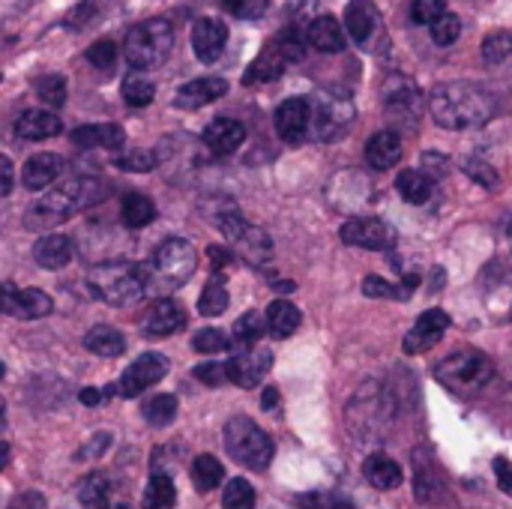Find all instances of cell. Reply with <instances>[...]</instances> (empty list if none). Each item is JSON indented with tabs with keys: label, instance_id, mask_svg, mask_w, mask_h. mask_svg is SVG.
Here are the masks:
<instances>
[{
	"label": "cell",
	"instance_id": "28",
	"mask_svg": "<svg viewBox=\"0 0 512 509\" xmlns=\"http://www.w3.org/2000/svg\"><path fill=\"white\" fill-rule=\"evenodd\" d=\"M363 474H366V480H369L375 489H381V492H393V489H399V486L405 483V471H402L390 456H384V453L369 456L366 465H363Z\"/></svg>",
	"mask_w": 512,
	"mask_h": 509
},
{
	"label": "cell",
	"instance_id": "23",
	"mask_svg": "<svg viewBox=\"0 0 512 509\" xmlns=\"http://www.w3.org/2000/svg\"><path fill=\"white\" fill-rule=\"evenodd\" d=\"M306 42L315 48V51H324V54H339L345 48V30L342 24L336 21V15H318L309 27H306Z\"/></svg>",
	"mask_w": 512,
	"mask_h": 509
},
{
	"label": "cell",
	"instance_id": "33",
	"mask_svg": "<svg viewBox=\"0 0 512 509\" xmlns=\"http://www.w3.org/2000/svg\"><path fill=\"white\" fill-rule=\"evenodd\" d=\"M300 309L288 300H273L270 309H267V330L276 336V339H288L297 333L300 327Z\"/></svg>",
	"mask_w": 512,
	"mask_h": 509
},
{
	"label": "cell",
	"instance_id": "31",
	"mask_svg": "<svg viewBox=\"0 0 512 509\" xmlns=\"http://www.w3.org/2000/svg\"><path fill=\"white\" fill-rule=\"evenodd\" d=\"M396 189L408 204H426L435 192V180L420 168H408L396 177Z\"/></svg>",
	"mask_w": 512,
	"mask_h": 509
},
{
	"label": "cell",
	"instance_id": "60",
	"mask_svg": "<svg viewBox=\"0 0 512 509\" xmlns=\"http://www.w3.org/2000/svg\"><path fill=\"white\" fill-rule=\"evenodd\" d=\"M507 237H510V240H512V219H510V222H507Z\"/></svg>",
	"mask_w": 512,
	"mask_h": 509
},
{
	"label": "cell",
	"instance_id": "10",
	"mask_svg": "<svg viewBox=\"0 0 512 509\" xmlns=\"http://www.w3.org/2000/svg\"><path fill=\"white\" fill-rule=\"evenodd\" d=\"M312 102V132L309 138L315 141H336L348 132L354 120V105L348 96L339 93H318L309 99Z\"/></svg>",
	"mask_w": 512,
	"mask_h": 509
},
{
	"label": "cell",
	"instance_id": "17",
	"mask_svg": "<svg viewBox=\"0 0 512 509\" xmlns=\"http://www.w3.org/2000/svg\"><path fill=\"white\" fill-rule=\"evenodd\" d=\"M447 327H450V315L444 312V309H429V312H423L420 318H417V324L411 327V333L405 336V342H402V348H405V354H423V351H429V348H435L438 342H441V336L447 333Z\"/></svg>",
	"mask_w": 512,
	"mask_h": 509
},
{
	"label": "cell",
	"instance_id": "18",
	"mask_svg": "<svg viewBox=\"0 0 512 509\" xmlns=\"http://www.w3.org/2000/svg\"><path fill=\"white\" fill-rule=\"evenodd\" d=\"M228 45V24L222 18H198L192 27V51L201 63H216Z\"/></svg>",
	"mask_w": 512,
	"mask_h": 509
},
{
	"label": "cell",
	"instance_id": "36",
	"mask_svg": "<svg viewBox=\"0 0 512 509\" xmlns=\"http://www.w3.org/2000/svg\"><path fill=\"white\" fill-rule=\"evenodd\" d=\"M177 504V489H174V480L168 474H153L147 489H144V509H174Z\"/></svg>",
	"mask_w": 512,
	"mask_h": 509
},
{
	"label": "cell",
	"instance_id": "24",
	"mask_svg": "<svg viewBox=\"0 0 512 509\" xmlns=\"http://www.w3.org/2000/svg\"><path fill=\"white\" fill-rule=\"evenodd\" d=\"M123 141H126V132L117 123H87V126L72 129V144L84 150H93V147L117 150L123 147Z\"/></svg>",
	"mask_w": 512,
	"mask_h": 509
},
{
	"label": "cell",
	"instance_id": "5",
	"mask_svg": "<svg viewBox=\"0 0 512 509\" xmlns=\"http://www.w3.org/2000/svg\"><path fill=\"white\" fill-rule=\"evenodd\" d=\"M435 378L450 393L468 396V393L483 390L495 378V363H492L489 354H483L477 348H462V351H453L450 357H444L435 366Z\"/></svg>",
	"mask_w": 512,
	"mask_h": 509
},
{
	"label": "cell",
	"instance_id": "12",
	"mask_svg": "<svg viewBox=\"0 0 512 509\" xmlns=\"http://www.w3.org/2000/svg\"><path fill=\"white\" fill-rule=\"evenodd\" d=\"M276 132L288 144H303L312 132V102L306 96H291L276 108Z\"/></svg>",
	"mask_w": 512,
	"mask_h": 509
},
{
	"label": "cell",
	"instance_id": "13",
	"mask_svg": "<svg viewBox=\"0 0 512 509\" xmlns=\"http://www.w3.org/2000/svg\"><path fill=\"white\" fill-rule=\"evenodd\" d=\"M342 240L348 246L372 249V252H387L396 243V231L381 222V219H348L342 225Z\"/></svg>",
	"mask_w": 512,
	"mask_h": 509
},
{
	"label": "cell",
	"instance_id": "57",
	"mask_svg": "<svg viewBox=\"0 0 512 509\" xmlns=\"http://www.w3.org/2000/svg\"><path fill=\"white\" fill-rule=\"evenodd\" d=\"M78 399H81V405H90V408H93V405H99V402H102V393H99V390H93V387H84V390L78 393Z\"/></svg>",
	"mask_w": 512,
	"mask_h": 509
},
{
	"label": "cell",
	"instance_id": "37",
	"mask_svg": "<svg viewBox=\"0 0 512 509\" xmlns=\"http://www.w3.org/2000/svg\"><path fill=\"white\" fill-rule=\"evenodd\" d=\"M222 477H225V471H222V465H219L216 456L204 453V456H198L192 462V480H195L198 492H213L222 483Z\"/></svg>",
	"mask_w": 512,
	"mask_h": 509
},
{
	"label": "cell",
	"instance_id": "51",
	"mask_svg": "<svg viewBox=\"0 0 512 509\" xmlns=\"http://www.w3.org/2000/svg\"><path fill=\"white\" fill-rule=\"evenodd\" d=\"M195 378L204 381L207 387H222L225 381H231L228 363H201V366L195 369Z\"/></svg>",
	"mask_w": 512,
	"mask_h": 509
},
{
	"label": "cell",
	"instance_id": "4",
	"mask_svg": "<svg viewBox=\"0 0 512 509\" xmlns=\"http://www.w3.org/2000/svg\"><path fill=\"white\" fill-rule=\"evenodd\" d=\"M144 270H147L150 294H165L168 297V291H177L180 285H186L192 279V273H195V249L183 237H171L153 252V258H150V264Z\"/></svg>",
	"mask_w": 512,
	"mask_h": 509
},
{
	"label": "cell",
	"instance_id": "9",
	"mask_svg": "<svg viewBox=\"0 0 512 509\" xmlns=\"http://www.w3.org/2000/svg\"><path fill=\"white\" fill-rule=\"evenodd\" d=\"M216 225H219V231L228 237V243L234 246V252L240 255V258H246L249 264H264L270 255H273V243H270V237L261 231V228H255V225H249L234 207H228L225 213H216V219H213Z\"/></svg>",
	"mask_w": 512,
	"mask_h": 509
},
{
	"label": "cell",
	"instance_id": "53",
	"mask_svg": "<svg viewBox=\"0 0 512 509\" xmlns=\"http://www.w3.org/2000/svg\"><path fill=\"white\" fill-rule=\"evenodd\" d=\"M108 444H111V435H108V432H99V438H93V441L78 453V462H87L90 456H102V450H105Z\"/></svg>",
	"mask_w": 512,
	"mask_h": 509
},
{
	"label": "cell",
	"instance_id": "20",
	"mask_svg": "<svg viewBox=\"0 0 512 509\" xmlns=\"http://www.w3.org/2000/svg\"><path fill=\"white\" fill-rule=\"evenodd\" d=\"M225 93H228V81L225 78H195V81H186L177 90L174 105L186 108V111H195V108H204V105L216 102Z\"/></svg>",
	"mask_w": 512,
	"mask_h": 509
},
{
	"label": "cell",
	"instance_id": "11",
	"mask_svg": "<svg viewBox=\"0 0 512 509\" xmlns=\"http://www.w3.org/2000/svg\"><path fill=\"white\" fill-rule=\"evenodd\" d=\"M168 375V357H162V354H144V357H138L126 372H123V378H120V384H117V393L123 396V399H135V396H141L147 387H153V384H159L162 378Z\"/></svg>",
	"mask_w": 512,
	"mask_h": 509
},
{
	"label": "cell",
	"instance_id": "27",
	"mask_svg": "<svg viewBox=\"0 0 512 509\" xmlns=\"http://www.w3.org/2000/svg\"><path fill=\"white\" fill-rule=\"evenodd\" d=\"M72 255H75L72 240H69V237H60V234H48V237H42V240L33 246V258H36V264L45 267V270H60V267H66V264L72 261Z\"/></svg>",
	"mask_w": 512,
	"mask_h": 509
},
{
	"label": "cell",
	"instance_id": "35",
	"mask_svg": "<svg viewBox=\"0 0 512 509\" xmlns=\"http://www.w3.org/2000/svg\"><path fill=\"white\" fill-rule=\"evenodd\" d=\"M78 498L87 509H111V504H114V483L105 474H90L81 483Z\"/></svg>",
	"mask_w": 512,
	"mask_h": 509
},
{
	"label": "cell",
	"instance_id": "8",
	"mask_svg": "<svg viewBox=\"0 0 512 509\" xmlns=\"http://www.w3.org/2000/svg\"><path fill=\"white\" fill-rule=\"evenodd\" d=\"M306 36L297 33V27H288V30H279L270 45L252 60V66L246 69V84H267V81H276L291 63H300L303 54H306Z\"/></svg>",
	"mask_w": 512,
	"mask_h": 509
},
{
	"label": "cell",
	"instance_id": "6",
	"mask_svg": "<svg viewBox=\"0 0 512 509\" xmlns=\"http://www.w3.org/2000/svg\"><path fill=\"white\" fill-rule=\"evenodd\" d=\"M174 48V27L168 18L138 21L123 39V57L132 69H156Z\"/></svg>",
	"mask_w": 512,
	"mask_h": 509
},
{
	"label": "cell",
	"instance_id": "32",
	"mask_svg": "<svg viewBox=\"0 0 512 509\" xmlns=\"http://www.w3.org/2000/svg\"><path fill=\"white\" fill-rule=\"evenodd\" d=\"M84 348L96 357H120L126 351V336L108 324H99L84 336Z\"/></svg>",
	"mask_w": 512,
	"mask_h": 509
},
{
	"label": "cell",
	"instance_id": "41",
	"mask_svg": "<svg viewBox=\"0 0 512 509\" xmlns=\"http://www.w3.org/2000/svg\"><path fill=\"white\" fill-rule=\"evenodd\" d=\"M234 336H237V342L243 345V351H246V348H258V339L264 336V318H261L258 312L240 315V321L234 324Z\"/></svg>",
	"mask_w": 512,
	"mask_h": 509
},
{
	"label": "cell",
	"instance_id": "3",
	"mask_svg": "<svg viewBox=\"0 0 512 509\" xmlns=\"http://www.w3.org/2000/svg\"><path fill=\"white\" fill-rule=\"evenodd\" d=\"M87 285L108 306H135L138 300H144V294H150L147 270L129 261L96 264L87 273Z\"/></svg>",
	"mask_w": 512,
	"mask_h": 509
},
{
	"label": "cell",
	"instance_id": "22",
	"mask_svg": "<svg viewBox=\"0 0 512 509\" xmlns=\"http://www.w3.org/2000/svg\"><path fill=\"white\" fill-rule=\"evenodd\" d=\"M60 129H63L60 117L54 111H42V108L24 111L15 120V135L24 138V141H45V138L60 135Z\"/></svg>",
	"mask_w": 512,
	"mask_h": 509
},
{
	"label": "cell",
	"instance_id": "25",
	"mask_svg": "<svg viewBox=\"0 0 512 509\" xmlns=\"http://www.w3.org/2000/svg\"><path fill=\"white\" fill-rule=\"evenodd\" d=\"M399 159H402V138H399V132L384 129V132H375L369 138V144H366V162H369V168L387 171V168L399 165Z\"/></svg>",
	"mask_w": 512,
	"mask_h": 509
},
{
	"label": "cell",
	"instance_id": "59",
	"mask_svg": "<svg viewBox=\"0 0 512 509\" xmlns=\"http://www.w3.org/2000/svg\"><path fill=\"white\" fill-rule=\"evenodd\" d=\"M3 195H9L12 192V162L3 156V189H0Z\"/></svg>",
	"mask_w": 512,
	"mask_h": 509
},
{
	"label": "cell",
	"instance_id": "16",
	"mask_svg": "<svg viewBox=\"0 0 512 509\" xmlns=\"http://www.w3.org/2000/svg\"><path fill=\"white\" fill-rule=\"evenodd\" d=\"M270 369H273V354H270L267 348H246V351H240L237 357L228 360L231 384H237V387H243V390L258 387Z\"/></svg>",
	"mask_w": 512,
	"mask_h": 509
},
{
	"label": "cell",
	"instance_id": "47",
	"mask_svg": "<svg viewBox=\"0 0 512 509\" xmlns=\"http://www.w3.org/2000/svg\"><path fill=\"white\" fill-rule=\"evenodd\" d=\"M156 153H150V150H129V153H120L117 156V165L123 168V171H153L156 168Z\"/></svg>",
	"mask_w": 512,
	"mask_h": 509
},
{
	"label": "cell",
	"instance_id": "7",
	"mask_svg": "<svg viewBox=\"0 0 512 509\" xmlns=\"http://www.w3.org/2000/svg\"><path fill=\"white\" fill-rule=\"evenodd\" d=\"M225 450L234 462L249 471H267L273 462V441L270 435L249 417H231L225 426Z\"/></svg>",
	"mask_w": 512,
	"mask_h": 509
},
{
	"label": "cell",
	"instance_id": "14",
	"mask_svg": "<svg viewBox=\"0 0 512 509\" xmlns=\"http://www.w3.org/2000/svg\"><path fill=\"white\" fill-rule=\"evenodd\" d=\"M54 303L45 291L39 288H15L12 282L3 285V312L12 318H24V321H36L51 315Z\"/></svg>",
	"mask_w": 512,
	"mask_h": 509
},
{
	"label": "cell",
	"instance_id": "29",
	"mask_svg": "<svg viewBox=\"0 0 512 509\" xmlns=\"http://www.w3.org/2000/svg\"><path fill=\"white\" fill-rule=\"evenodd\" d=\"M345 27L354 42H369L378 27V9L372 0H351L345 9Z\"/></svg>",
	"mask_w": 512,
	"mask_h": 509
},
{
	"label": "cell",
	"instance_id": "30",
	"mask_svg": "<svg viewBox=\"0 0 512 509\" xmlns=\"http://www.w3.org/2000/svg\"><path fill=\"white\" fill-rule=\"evenodd\" d=\"M483 63L492 75H512V33H492L483 42Z\"/></svg>",
	"mask_w": 512,
	"mask_h": 509
},
{
	"label": "cell",
	"instance_id": "55",
	"mask_svg": "<svg viewBox=\"0 0 512 509\" xmlns=\"http://www.w3.org/2000/svg\"><path fill=\"white\" fill-rule=\"evenodd\" d=\"M45 507V498L39 495V492H24V495H18L12 504L6 509H42Z\"/></svg>",
	"mask_w": 512,
	"mask_h": 509
},
{
	"label": "cell",
	"instance_id": "50",
	"mask_svg": "<svg viewBox=\"0 0 512 509\" xmlns=\"http://www.w3.org/2000/svg\"><path fill=\"white\" fill-rule=\"evenodd\" d=\"M267 3L270 0H222V6L237 15V18H246V21H255L267 12Z\"/></svg>",
	"mask_w": 512,
	"mask_h": 509
},
{
	"label": "cell",
	"instance_id": "44",
	"mask_svg": "<svg viewBox=\"0 0 512 509\" xmlns=\"http://www.w3.org/2000/svg\"><path fill=\"white\" fill-rule=\"evenodd\" d=\"M462 36V21H459V15H453V12H447V15H441L435 24H432V39H435V45H453L456 39Z\"/></svg>",
	"mask_w": 512,
	"mask_h": 509
},
{
	"label": "cell",
	"instance_id": "58",
	"mask_svg": "<svg viewBox=\"0 0 512 509\" xmlns=\"http://www.w3.org/2000/svg\"><path fill=\"white\" fill-rule=\"evenodd\" d=\"M276 405H279V390H276V387H267L264 396H261V408H264V411H273Z\"/></svg>",
	"mask_w": 512,
	"mask_h": 509
},
{
	"label": "cell",
	"instance_id": "46",
	"mask_svg": "<svg viewBox=\"0 0 512 509\" xmlns=\"http://www.w3.org/2000/svg\"><path fill=\"white\" fill-rule=\"evenodd\" d=\"M228 345H231L228 336H225L222 330H213V327L198 330L195 339H192V348H195L198 354H219V351H225Z\"/></svg>",
	"mask_w": 512,
	"mask_h": 509
},
{
	"label": "cell",
	"instance_id": "42",
	"mask_svg": "<svg viewBox=\"0 0 512 509\" xmlns=\"http://www.w3.org/2000/svg\"><path fill=\"white\" fill-rule=\"evenodd\" d=\"M225 509H255V489L246 480H231L222 495Z\"/></svg>",
	"mask_w": 512,
	"mask_h": 509
},
{
	"label": "cell",
	"instance_id": "1",
	"mask_svg": "<svg viewBox=\"0 0 512 509\" xmlns=\"http://www.w3.org/2000/svg\"><path fill=\"white\" fill-rule=\"evenodd\" d=\"M495 96L477 84H441L429 96V111L444 129H477L495 117Z\"/></svg>",
	"mask_w": 512,
	"mask_h": 509
},
{
	"label": "cell",
	"instance_id": "48",
	"mask_svg": "<svg viewBox=\"0 0 512 509\" xmlns=\"http://www.w3.org/2000/svg\"><path fill=\"white\" fill-rule=\"evenodd\" d=\"M441 15H447L444 0H414V6H411V18L417 24H429L432 27Z\"/></svg>",
	"mask_w": 512,
	"mask_h": 509
},
{
	"label": "cell",
	"instance_id": "26",
	"mask_svg": "<svg viewBox=\"0 0 512 509\" xmlns=\"http://www.w3.org/2000/svg\"><path fill=\"white\" fill-rule=\"evenodd\" d=\"M60 171H63V159L57 153H36L33 159H27L21 171V183L36 192V189L51 186L60 177Z\"/></svg>",
	"mask_w": 512,
	"mask_h": 509
},
{
	"label": "cell",
	"instance_id": "40",
	"mask_svg": "<svg viewBox=\"0 0 512 509\" xmlns=\"http://www.w3.org/2000/svg\"><path fill=\"white\" fill-rule=\"evenodd\" d=\"M153 96H156V87H153L147 78L129 75V78L123 81V99H126L129 108H144V105L153 102Z\"/></svg>",
	"mask_w": 512,
	"mask_h": 509
},
{
	"label": "cell",
	"instance_id": "49",
	"mask_svg": "<svg viewBox=\"0 0 512 509\" xmlns=\"http://www.w3.org/2000/svg\"><path fill=\"white\" fill-rule=\"evenodd\" d=\"M87 60L99 69H111L117 60V42L114 39H99L96 45L87 48Z\"/></svg>",
	"mask_w": 512,
	"mask_h": 509
},
{
	"label": "cell",
	"instance_id": "15",
	"mask_svg": "<svg viewBox=\"0 0 512 509\" xmlns=\"http://www.w3.org/2000/svg\"><path fill=\"white\" fill-rule=\"evenodd\" d=\"M381 99H384V108L390 117H399V120H414L420 114V90L417 84L408 78V75H390L384 81V90H381Z\"/></svg>",
	"mask_w": 512,
	"mask_h": 509
},
{
	"label": "cell",
	"instance_id": "39",
	"mask_svg": "<svg viewBox=\"0 0 512 509\" xmlns=\"http://www.w3.org/2000/svg\"><path fill=\"white\" fill-rule=\"evenodd\" d=\"M228 309V291H225V282L222 279H213L207 282V288L201 291V300H198V312L213 318V315H222Z\"/></svg>",
	"mask_w": 512,
	"mask_h": 509
},
{
	"label": "cell",
	"instance_id": "43",
	"mask_svg": "<svg viewBox=\"0 0 512 509\" xmlns=\"http://www.w3.org/2000/svg\"><path fill=\"white\" fill-rule=\"evenodd\" d=\"M36 96L48 105V108H60L66 102V81L60 75H45L36 81Z\"/></svg>",
	"mask_w": 512,
	"mask_h": 509
},
{
	"label": "cell",
	"instance_id": "38",
	"mask_svg": "<svg viewBox=\"0 0 512 509\" xmlns=\"http://www.w3.org/2000/svg\"><path fill=\"white\" fill-rule=\"evenodd\" d=\"M174 417H177V399H174L171 393H162V396H156V399H150V402L144 405V420H147L150 426H156V429L171 426Z\"/></svg>",
	"mask_w": 512,
	"mask_h": 509
},
{
	"label": "cell",
	"instance_id": "56",
	"mask_svg": "<svg viewBox=\"0 0 512 509\" xmlns=\"http://www.w3.org/2000/svg\"><path fill=\"white\" fill-rule=\"evenodd\" d=\"M207 255L213 258V264H216V267H228V264H231V258H234V255H231V252H225L222 246H210V252H207Z\"/></svg>",
	"mask_w": 512,
	"mask_h": 509
},
{
	"label": "cell",
	"instance_id": "21",
	"mask_svg": "<svg viewBox=\"0 0 512 509\" xmlns=\"http://www.w3.org/2000/svg\"><path fill=\"white\" fill-rule=\"evenodd\" d=\"M246 141V126L234 117H216L207 123L204 129V144L216 153V156H228L234 153L240 144Z\"/></svg>",
	"mask_w": 512,
	"mask_h": 509
},
{
	"label": "cell",
	"instance_id": "2",
	"mask_svg": "<svg viewBox=\"0 0 512 509\" xmlns=\"http://www.w3.org/2000/svg\"><path fill=\"white\" fill-rule=\"evenodd\" d=\"M105 186L93 177H72L66 183H60L57 189H51L45 198H39L27 216H24V225L30 231H45V228H54L60 222H66L69 216L87 210L90 204H96L102 198Z\"/></svg>",
	"mask_w": 512,
	"mask_h": 509
},
{
	"label": "cell",
	"instance_id": "34",
	"mask_svg": "<svg viewBox=\"0 0 512 509\" xmlns=\"http://www.w3.org/2000/svg\"><path fill=\"white\" fill-rule=\"evenodd\" d=\"M120 216H123L126 228H147L156 219V204L141 192H129V195H123Z\"/></svg>",
	"mask_w": 512,
	"mask_h": 509
},
{
	"label": "cell",
	"instance_id": "52",
	"mask_svg": "<svg viewBox=\"0 0 512 509\" xmlns=\"http://www.w3.org/2000/svg\"><path fill=\"white\" fill-rule=\"evenodd\" d=\"M465 171H468V177H474V180L483 183L486 189H495V186H498V171H495L492 165H486L483 159H468V162H465Z\"/></svg>",
	"mask_w": 512,
	"mask_h": 509
},
{
	"label": "cell",
	"instance_id": "45",
	"mask_svg": "<svg viewBox=\"0 0 512 509\" xmlns=\"http://www.w3.org/2000/svg\"><path fill=\"white\" fill-rule=\"evenodd\" d=\"M363 291H366V297H375V300H408L411 297L408 288H396V285H390V282H384L378 276H369L363 282Z\"/></svg>",
	"mask_w": 512,
	"mask_h": 509
},
{
	"label": "cell",
	"instance_id": "19",
	"mask_svg": "<svg viewBox=\"0 0 512 509\" xmlns=\"http://www.w3.org/2000/svg\"><path fill=\"white\" fill-rule=\"evenodd\" d=\"M141 327H144L147 336H156V339L174 336V333H180L186 327V312H183V306L177 300L162 297V300H156L150 306V312L144 315V324Z\"/></svg>",
	"mask_w": 512,
	"mask_h": 509
},
{
	"label": "cell",
	"instance_id": "54",
	"mask_svg": "<svg viewBox=\"0 0 512 509\" xmlns=\"http://www.w3.org/2000/svg\"><path fill=\"white\" fill-rule=\"evenodd\" d=\"M495 474H498L501 492L512 498V462H507V459H495Z\"/></svg>",
	"mask_w": 512,
	"mask_h": 509
}]
</instances>
